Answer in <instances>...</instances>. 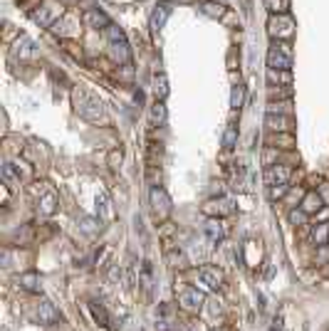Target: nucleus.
Segmentation results:
<instances>
[{
  "instance_id": "9b49d317",
  "label": "nucleus",
  "mask_w": 329,
  "mask_h": 331,
  "mask_svg": "<svg viewBox=\"0 0 329 331\" xmlns=\"http://www.w3.org/2000/svg\"><path fill=\"white\" fill-rule=\"evenodd\" d=\"M322 205H324V200H322V195H317V193H307L304 200H302V210L304 213H319Z\"/></svg>"
},
{
  "instance_id": "2f4dec72",
  "label": "nucleus",
  "mask_w": 329,
  "mask_h": 331,
  "mask_svg": "<svg viewBox=\"0 0 329 331\" xmlns=\"http://www.w3.org/2000/svg\"><path fill=\"white\" fill-rule=\"evenodd\" d=\"M59 3H65V5H77L79 0H59Z\"/></svg>"
},
{
  "instance_id": "39448f33",
  "label": "nucleus",
  "mask_w": 329,
  "mask_h": 331,
  "mask_svg": "<svg viewBox=\"0 0 329 331\" xmlns=\"http://www.w3.org/2000/svg\"><path fill=\"white\" fill-rule=\"evenodd\" d=\"M169 15H171V5H169V3H158L156 8L151 10V17H149V25H151V30H156V32H158V30L166 25Z\"/></svg>"
},
{
  "instance_id": "f03ea898",
  "label": "nucleus",
  "mask_w": 329,
  "mask_h": 331,
  "mask_svg": "<svg viewBox=\"0 0 329 331\" xmlns=\"http://www.w3.org/2000/svg\"><path fill=\"white\" fill-rule=\"evenodd\" d=\"M268 65H270V69L290 72V67H292V55H290L287 45H282V42H275V45H272L270 52H268Z\"/></svg>"
},
{
  "instance_id": "412c9836",
  "label": "nucleus",
  "mask_w": 329,
  "mask_h": 331,
  "mask_svg": "<svg viewBox=\"0 0 329 331\" xmlns=\"http://www.w3.org/2000/svg\"><path fill=\"white\" fill-rule=\"evenodd\" d=\"M312 237H315L317 245H324V242H327V237H329V222H322V225H317L315 233H312Z\"/></svg>"
},
{
  "instance_id": "f3484780",
  "label": "nucleus",
  "mask_w": 329,
  "mask_h": 331,
  "mask_svg": "<svg viewBox=\"0 0 329 331\" xmlns=\"http://www.w3.org/2000/svg\"><path fill=\"white\" fill-rule=\"evenodd\" d=\"M235 143H238V126L228 124L225 126V134H223V146L230 151V149H235Z\"/></svg>"
},
{
  "instance_id": "5701e85b",
  "label": "nucleus",
  "mask_w": 329,
  "mask_h": 331,
  "mask_svg": "<svg viewBox=\"0 0 329 331\" xmlns=\"http://www.w3.org/2000/svg\"><path fill=\"white\" fill-rule=\"evenodd\" d=\"M205 233L211 235V240H213V242H218V240H220V235H223V227H220V222H218V220H208V225H205Z\"/></svg>"
},
{
  "instance_id": "4be33fe9",
  "label": "nucleus",
  "mask_w": 329,
  "mask_h": 331,
  "mask_svg": "<svg viewBox=\"0 0 329 331\" xmlns=\"http://www.w3.org/2000/svg\"><path fill=\"white\" fill-rule=\"evenodd\" d=\"M70 25H72L70 20H67V17H62V20H55V23H52V30H55L57 35H65V37H67V35H72Z\"/></svg>"
},
{
  "instance_id": "20e7f679",
  "label": "nucleus",
  "mask_w": 329,
  "mask_h": 331,
  "mask_svg": "<svg viewBox=\"0 0 329 331\" xmlns=\"http://www.w3.org/2000/svg\"><path fill=\"white\" fill-rule=\"evenodd\" d=\"M151 205H154V213L158 218H166L171 213V200H169V195H166L163 188H154L151 191Z\"/></svg>"
},
{
  "instance_id": "9d476101",
  "label": "nucleus",
  "mask_w": 329,
  "mask_h": 331,
  "mask_svg": "<svg viewBox=\"0 0 329 331\" xmlns=\"http://www.w3.org/2000/svg\"><path fill=\"white\" fill-rule=\"evenodd\" d=\"M200 279H203L211 289H218V287L223 284V275H220L215 267H203V270H200Z\"/></svg>"
},
{
  "instance_id": "c756f323",
  "label": "nucleus",
  "mask_w": 329,
  "mask_h": 331,
  "mask_svg": "<svg viewBox=\"0 0 329 331\" xmlns=\"http://www.w3.org/2000/svg\"><path fill=\"white\" fill-rule=\"evenodd\" d=\"M82 230L89 235H94L99 230V225H97V220H92V218H82Z\"/></svg>"
},
{
  "instance_id": "cd10ccee",
  "label": "nucleus",
  "mask_w": 329,
  "mask_h": 331,
  "mask_svg": "<svg viewBox=\"0 0 329 331\" xmlns=\"http://www.w3.org/2000/svg\"><path fill=\"white\" fill-rule=\"evenodd\" d=\"M290 220L295 225H304L307 222V213L304 210H290Z\"/></svg>"
},
{
  "instance_id": "6ab92c4d",
  "label": "nucleus",
  "mask_w": 329,
  "mask_h": 331,
  "mask_svg": "<svg viewBox=\"0 0 329 331\" xmlns=\"http://www.w3.org/2000/svg\"><path fill=\"white\" fill-rule=\"evenodd\" d=\"M3 178H5V183H8V185H13V188H17V185H20V176L15 173V166L13 163L3 166Z\"/></svg>"
},
{
  "instance_id": "a878e982",
  "label": "nucleus",
  "mask_w": 329,
  "mask_h": 331,
  "mask_svg": "<svg viewBox=\"0 0 329 331\" xmlns=\"http://www.w3.org/2000/svg\"><path fill=\"white\" fill-rule=\"evenodd\" d=\"M265 5H268V10L270 13H285V8H287V0H265Z\"/></svg>"
},
{
  "instance_id": "0eeeda50",
  "label": "nucleus",
  "mask_w": 329,
  "mask_h": 331,
  "mask_svg": "<svg viewBox=\"0 0 329 331\" xmlns=\"http://www.w3.org/2000/svg\"><path fill=\"white\" fill-rule=\"evenodd\" d=\"M57 319H59V312L55 309V304L40 302V306H37V321L40 324H55Z\"/></svg>"
},
{
  "instance_id": "a211bd4d",
  "label": "nucleus",
  "mask_w": 329,
  "mask_h": 331,
  "mask_svg": "<svg viewBox=\"0 0 329 331\" xmlns=\"http://www.w3.org/2000/svg\"><path fill=\"white\" fill-rule=\"evenodd\" d=\"M163 121H166V107H163V101H156V104L151 107V124L161 126Z\"/></svg>"
},
{
  "instance_id": "f8f14e48",
  "label": "nucleus",
  "mask_w": 329,
  "mask_h": 331,
  "mask_svg": "<svg viewBox=\"0 0 329 331\" xmlns=\"http://www.w3.org/2000/svg\"><path fill=\"white\" fill-rule=\"evenodd\" d=\"M154 94H156V101H163L169 97V79H166V74H154Z\"/></svg>"
},
{
  "instance_id": "f257e3e1",
  "label": "nucleus",
  "mask_w": 329,
  "mask_h": 331,
  "mask_svg": "<svg viewBox=\"0 0 329 331\" xmlns=\"http://www.w3.org/2000/svg\"><path fill=\"white\" fill-rule=\"evenodd\" d=\"M72 104H74V111L87 121H92V124H104L107 121L104 104L94 94H89L87 89H74L72 92Z\"/></svg>"
},
{
  "instance_id": "dca6fc26",
  "label": "nucleus",
  "mask_w": 329,
  "mask_h": 331,
  "mask_svg": "<svg viewBox=\"0 0 329 331\" xmlns=\"http://www.w3.org/2000/svg\"><path fill=\"white\" fill-rule=\"evenodd\" d=\"M20 284H23V289H28V292H40V289H43L40 277L35 275V272H28V275L20 277Z\"/></svg>"
},
{
  "instance_id": "7c9ffc66",
  "label": "nucleus",
  "mask_w": 329,
  "mask_h": 331,
  "mask_svg": "<svg viewBox=\"0 0 329 331\" xmlns=\"http://www.w3.org/2000/svg\"><path fill=\"white\" fill-rule=\"evenodd\" d=\"M94 317L101 319V324L107 326V314H104V309H97V304H94Z\"/></svg>"
},
{
  "instance_id": "aec40b11",
  "label": "nucleus",
  "mask_w": 329,
  "mask_h": 331,
  "mask_svg": "<svg viewBox=\"0 0 329 331\" xmlns=\"http://www.w3.org/2000/svg\"><path fill=\"white\" fill-rule=\"evenodd\" d=\"M243 99H245V87H233V92H230V109H240L243 107Z\"/></svg>"
},
{
  "instance_id": "c85d7f7f",
  "label": "nucleus",
  "mask_w": 329,
  "mask_h": 331,
  "mask_svg": "<svg viewBox=\"0 0 329 331\" xmlns=\"http://www.w3.org/2000/svg\"><path fill=\"white\" fill-rule=\"evenodd\" d=\"M285 107H292V104H290V101H277V104L270 101V104H268V114H282Z\"/></svg>"
},
{
  "instance_id": "ddd939ff",
  "label": "nucleus",
  "mask_w": 329,
  "mask_h": 331,
  "mask_svg": "<svg viewBox=\"0 0 329 331\" xmlns=\"http://www.w3.org/2000/svg\"><path fill=\"white\" fill-rule=\"evenodd\" d=\"M287 178H290V168H285V166H272L270 171H268L270 185H275V183H287Z\"/></svg>"
},
{
  "instance_id": "2eb2a0df",
  "label": "nucleus",
  "mask_w": 329,
  "mask_h": 331,
  "mask_svg": "<svg viewBox=\"0 0 329 331\" xmlns=\"http://www.w3.org/2000/svg\"><path fill=\"white\" fill-rule=\"evenodd\" d=\"M265 124H268L270 131H287V129H290V119H285V116H275V114H268Z\"/></svg>"
},
{
  "instance_id": "4468645a",
  "label": "nucleus",
  "mask_w": 329,
  "mask_h": 331,
  "mask_svg": "<svg viewBox=\"0 0 329 331\" xmlns=\"http://www.w3.org/2000/svg\"><path fill=\"white\" fill-rule=\"evenodd\" d=\"M200 10L208 15V17H220L225 8H223V3H218V0H203V3H200Z\"/></svg>"
},
{
  "instance_id": "b1692460",
  "label": "nucleus",
  "mask_w": 329,
  "mask_h": 331,
  "mask_svg": "<svg viewBox=\"0 0 329 331\" xmlns=\"http://www.w3.org/2000/svg\"><path fill=\"white\" fill-rule=\"evenodd\" d=\"M107 37H109V42H121V40H127V37H124V30L116 28L114 23H112V25L107 28Z\"/></svg>"
},
{
  "instance_id": "1a4fd4ad",
  "label": "nucleus",
  "mask_w": 329,
  "mask_h": 331,
  "mask_svg": "<svg viewBox=\"0 0 329 331\" xmlns=\"http://www.w3.org/2000/svg\"><path fill=\"white\" fill-rule=\"evenodd\" d=\"M109 45H112V50H109V52H112V59H114V62H119V65H127V62H129V45H127V40H121V42H109Z\"/></svg>"
},
{
  "instance_id": "7ed1b4c3",
  "label": "nucleus",
  "mask_w": 329,
  "mask_h": 331,
  "mask_svg": "<svg viewBox=\"0 0 329 331\" xmlns=\"http://www.w3.org/2000/svg\"><path fill=\"white\" fill-rule=\"evenodd\" d=\"M82 23H85V28H92V30H107L112 23H109V17L101 13L99 8H89L82 13Z\"/></svg>"
},
{
  "instance_id": "423d86ee",
  "label": "nucleus",
  "mask_w": 329,
  "mask_h": 331,
  "mask_svg": "<svg viewBox=\"0 0 329 331\" xmlns=\"http://www.w3.org/2000/svg\"><path fill=\"white\" fill-rule=\"evenodd\" d=\"M270 35H277V37H292V20H290V17H272L270 20Z\"/></svg>"
},
{
  "instance_id": "6e6552de",
  "label": "nucleus",
  "mask_w": 329,
  "mask_h": 331,
  "mask_svg": "<svg viewBox=\"0 0 329 331\" xmlns=\"http://www.w3.org/2000/svg\"><path fill=\"white\" fill-rule=\"evenodd\" d=\"M181 304H183V309H188V312H198L200 304H203V294L198 289H186L181 294Z\"/></svg>"
},
{
  "instance_id": "393cba45",
  "label": "nucleus",
  "mask_w": 329,
  "mask_h": 331,
  "mask_svg": "<svg viewBox=\"0 0 329 331\" xmlns=\"http://www.w3.org/2000/svg\"><path fill=\"white\" fill-rule=\"evenodd\" d=\"M40 210H43L45 215H50V213H52V210H55V193H47L43 198V200H40Z\"/></svg>"
},
{
  "instance_id": "bb28decb",
  "label": "nucleus",
  "mask_w": 329,
  "mask_h": 331,
  "mask_svg": "<svg viewBox=\"0 0 329 331\" xmlns=\"http://www.w3.org/2000/svg\"><path fill=\"white\" fill-rule=\"evenodd\" d=\"M285 193H287V185H285V183H275V185H270V191H268L270 200H277V198H282Z\"/></svg>"
}]
</instances>
